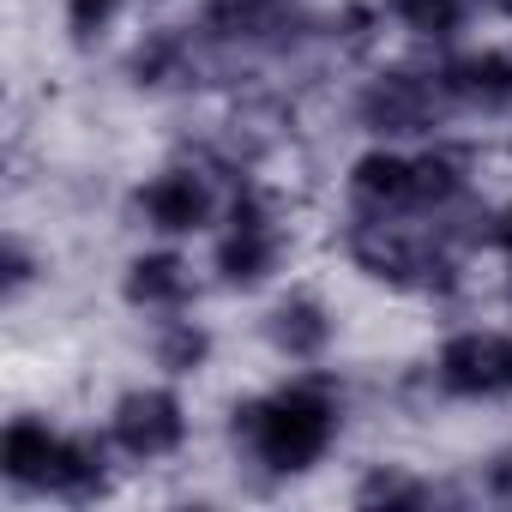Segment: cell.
I'll use <instances>...</instances> for the list:
<instances>
[{"label":"cell","instance_id":"52a82bcc","mask_svg":"<svg viewBox=\"0 0 512 512\" xmlns=\"http://www.w3.org/2000/svg\"><path fill=\"white\" fill-rule=\"evenodd\" d=\"M434 380L452 398H506L512 392V332H458L434 356Z\"/></svg>","mask_w":512,"mask_h":512},{"label":"cell","instance_id":"6da1fadb","mask_svg":"<svg viewBox=\"0 0 512 512\" xmlns=\"http://www.w3.org/2000/svg\"><path fill=\"white\" fill-rule=\"evenodd\" d=\"M338 422H344V404H338V392L320 374H302V380L253 398V404H235V440L247 446L253 464H266L272 476L314 470L332 452Z\"/></svg>","mask_w":512,"mask_h":512},{"label":"cell","instance_id":"ffe728a7","mask_svg":"<svg viewBox=\"0 0 512 512\" xmlns=\"http://www.w3.org/2000/svg\"><path fill=\"white\" fill-rule=\"evenodd\" d=\"M488 241H494L500 253H512V205H500V211H494V223H488Z\"/></svg>","mask_w":512,"mask_h":512},{"label":"cell","instance_id":"ba28073f","mask_svg":"<svg viewBox=\"0 0 512 512\" xmlns=\"http://www.w3.org/2000/svg\"><path fill=\"white\" fill-rule=\"evenodd\" d=\"M139 217L157 235H199L217 223V193L199 169H163L139 187Z\"/></svg>","mask_w":512,"mask_h":512},{"label":"cell","instance_id":"8992f818","mask_svg":"<svg viewBox=\"0 0 512 512\" xmlns=\"http://www.w3.org/2000/svg\"><path fill=\"white\" fill-rule=\"evenodd\" d=\"M109 440H115L127 458H139V464L169 458V452L187 440V410H181V398H175L169 386H133V392H121L115 410H109Z\"/></svg>","mask_w":512,"mask_h":512},{"label":"cell","instance_id":"30bf717a","mask_svg":"<svg viewBox=\"0 0 512 512\" xmlns=\"http://www.w3.org/2000/svg\"><path fill=\"white\" fill-rule=\"evenodd\" d=\"M121 296L133 302V308H145V314H175L187 296H193V272H187V260L181 253H139V260L127 266V284H121Z\"/></svg>","mask_w":512,"mask_h":512},{"label":"cell","instance_id":"9a60e30c","mask_svg":"<svg viewBox=\"0 0 512 512\" xmlns=\"http://www.w3.org/2000/svg\"><path fill=\"white\" fill-rule=\"evenodd\" d=\"M205 356H211V332H205L199 320H163V332H157V368H169V374H199Z\"/></svg>","mask_w":512,"mask_h":512},{"label":"cell","instance_id":"d6986e66","mask_svg":"<svg viewBox=\"0 0 512 512\" xmlns=\"http://www.w3.org/2000/svg\"><path fill=\"white\" fill-rule=\"evenodd\" d=\"M488 494H500V500H512V452H500V458L488 464Z\"/></svg>","mask_w":512,"mask_h":512},{"label":"cell","instance_id":"7a4b0ae2","mask_svg":"<svg viewBox=\"0 0 512 512\" xmlns=\"http://www.w3.org/2000/svg\"><path fill=\"white\" fill-rule=\"evenodd\" d=\"M470 187L464 157L458 151H392L374 145L368 157L350 163V199L374 217H410V211H446L458 193Z\"/></svg>","mask_w":512,"mask_h":512},{"label":"cell","instance_id":"277c9868","mask_svg":"<svg viewBox=\"0 0 512 512\" xmlns=\"http://www.w3.org/2000/svg\"><path fill=\"white\" fill-rule=\"evenodd\" d=\"M446 103L452 97H446L440 73H380L356 97V115L374 139H416V133H434Z\"/></svg>","mask_w":512,"mask_h":512},{"label":"cell","instance_id":"5b68a950","mask_svg":"<svg viewBox=\"0 0 512 512\" xmlns=\"http://www.w3.org/2000/svg\"><path fill=\"white\" fill-rule=\"evenodd\" d=\"M284 260V235H278V217L260 193H235L229 205V229L217 241V272L229 290H253V284H266Z\"/></svg>","mask_w":512,"mask_h":512},{"label":"cell","instance_id":"2e32d148","mask_svg":"<svg viewBox=\"0 0 512 512\" xmlns=\"http://www.w3.org/2000/svg\"><path fill=\"white\" fill-rule=\"evenodd\" d=\"M386 7L416 37H452L464 25V13H470V0H386Z\"/></svg>","mask_w":512,"mask_h":512},{"label":"cell","instance_id":"9c48e42d","mask_svg":"<svg viewBox=\"0 0 512 512\" xmlns=\"http://www.w3.org/2000/svg\"><path fill=\"white\" fill-rule=\"evenodd\" d=\"M440 85L464 109H512V49H464L440 67Z\"/></svg>","mask_w":512,"mask_h":512},{"label":"cell","instance_id":"e0dca14e","mask_svg":"<svg viewBox=\"0 0 512 512\" xmlns=\"http://www.w3.org/2000/svg\"><path fill=\"white\" fill-rule=\"evenodd\" d=\"M362 506H428V488L416 476H398V470H374L362 488H356Z\"/></svg>","mask_w":512,"mask_h":512},{"label":"cell","instance_id":"44dd1931","mask_svg":"<svg viewBox=\"0 0 512 512\" xmlns=\"http://www.w3.org/2000/svg\"><path fill=\"white\" fill-rule=\"evenodd\" d=\"M482 7H494L500 19H512V0H482Z\"/></svg>","mask_w":512,"mask_h":512},{"label":"cell","instance_id":"5bb4252c","mask_svg":"<svg viewBox=\"0 0 512 512\" xmlns=\"http://www.w3.org/2000/svg\"><path fill=\"white\" fill-rule=\"evenodd\" d=\"M284 13H290V0H205V7H199V25H205V37H217V43H241V37L278 31Z\"/></svg>","mask_w":512,"mask_h":512},{"label":"cell","instance_id":"3957f363","mask_svg":"<svg viewBox=\"0 0 512 512\" xmlns=\"http://www.w3.org/2000/svg\"><path fill=\"white\" fill-rule=\"evenodd\" d=\"M350 260L392 290H446L452 284V260L434 241H422L398 217H374V211H362V223L350 229Z\"/></svg>","mask_w":512,"mask_h":512},{"label":"cell","instance_id":"ac0fdd59","mask_svg":"<svg viewBox=\"0 0 512 512\" xmlns=\"http://www.w3.org/2000/svg\"><path fill=\"white\" fill-rule=\"evenodd\" d=\"M115 7H121V0H67V25H73V37H97V31L115 19Z\"/></svg>","mask_w":512,"mask_h":512},{"label":"cell","instance_id":"7c38bea8","mask_svg":"<svg viewBox=\"0 0 512 512\" xmlns=\"http://www.w3.org/2000/svg\"><path fill=\"white\" fill-rule=\"evenodd\" d=\"M103 488H109V458H103V446H97L91 434H67V428H61L43 494H55V500H91V494H103Z\"/></svg>","mask_w":512,"mask_h":512},{"label":"cell","instance_id":"8fae6325","mask_svg":"<svg viewBox=\"0 0 512 512\" xmlns=\"http://www.w3.org/2000/svg\"><path fill=\"white\" fill-rule=\"evenodd\" d=\"M55 440H61V428H49L43 416H13L7 434H0V476H7L13 488L43 494V482H49V458H55Z\"/></svg>","mask_w":512,"mask_h":512},{"label":"cell","instance_id":"4fadbf2b","mask_svg":"<svg viewBox=\"0 0 512 512\" xmlns=\"http://www.w3.org/2000/svg\"><path fill=\"white\" fill-rule=\"evenodd\" d=\"M272 344L290 356V362H320L326 344H332V314L320 308V296H284L266 320Z\"/></svg>","mask_w":512,"mask_h":512}]
</instances>
